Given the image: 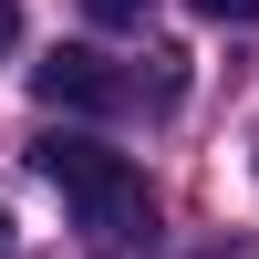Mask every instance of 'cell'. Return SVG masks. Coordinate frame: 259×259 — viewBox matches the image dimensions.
<instances>
[{
    "mask_svg": "<svg viewBox=\"0 0 259 259\" xmlns=\"http://www.w3.org/2000/svg\"><path fill=\"white\" fill-rule=\"evenodd\" d=\"M31 166L62 187V207H73V228H83L94 259H124L145 228H156V197H145V177L114 156V145H94V135H41Z\"/></svg>",
    "mask_w": 259,
    "mask_h": 259,
    "instance_id": "1",
    "label": "cell"
},
{
    "mask_svg": "<svg viewBox=\"0 0 259 259\" xmlns=\"http://www.w3.org/2000/svg\"><path fill=\"white\" fill-rule=\"evenodd\" d=\"M31 94L62 104V114H124V104H135V73H114L94 41H52V52L31 62Z\"/></svg>",
    "mask_w": 259,
    "mask_h": 259,
    "instance_id": "2",
    "label": "cell"
},
{
    "mask_svg": "<svg viewBox=\"0 0 259 259\" xmlns=\"http://www.w3.org/2000/svg\"><path fill=\"white\" fill-rule=\"evenodd\" d=\"M83 21L94 31H145V0H83Z\"/></svg>",
    "mask_w": 259,
    "mask_h": 259,
    "instance_id": "3",
    "label": "cell"
},
{
    "mask_svg": "<svg viewBox=\"0 0 259 259\" xmlns=\"http://www.w3.org/2000/svg\"><path fill=\"white\" fill-rule=\"evenodd\" d=\"M187 11H197V21H228V31H239V21H259V0H187Z\"/></svg>",
    "mask_w": 259,
    "mask_h": 259,
    "instance_id": "4",
    "label": "cell"
},
{
    "mask_svg": "<svg viewBox=\"0 0 259 259\" xmlns=\"http://www.w3.org/2000/svg\"><path fill=\"white\" fill-rule=\"evenodd\" d=\"M11 41H21V0H0V62H11Z\"/></svg>",
    "mask_w": 259,
    "mask_h": 259,
    "instance_id": "5",
    "label": "cell"
},
{
    "mask_svg": "<svg viewBox=\"0 0 259 259\" xmlns=\"http://www.w3.org/2000/svg\"><path fill=\"white\" fill-rule=\"evenodd\" d=\"M197 259H249V249H197Z\"/></svg>",
    "mask_w": 259,
    "mask_h": 259,
    "instance_id": "6",
    "label": "cell"
},
{
    "mask_svg": "<svg viewBox=\"0 0 259 259\" xmlns=\"http://www.w3.org/2000/svg\"><path fill=\"white\" fill-rule=\"evenodd\" d=\"M0 249H11V218H0Z\"/></svg>",
    "mask_w": 259,
    "mask_h": 259,
    "instance_id": "7",
    "label": "cell"
},
{
    "mask_svg": "<svg viewBox=\"0 0 259 259\" xmlns=\"http://www.w3.org/2000/svg\"><path fill=\"white\" fill-rule=\"evenodd\" d=\"M249 166H259V145H249Z\"/></svg>",
    "mask_w": 259,
    "mask_h": 259,
    "instance_id": "8",
    "label": "cell"
}]
</instances>
